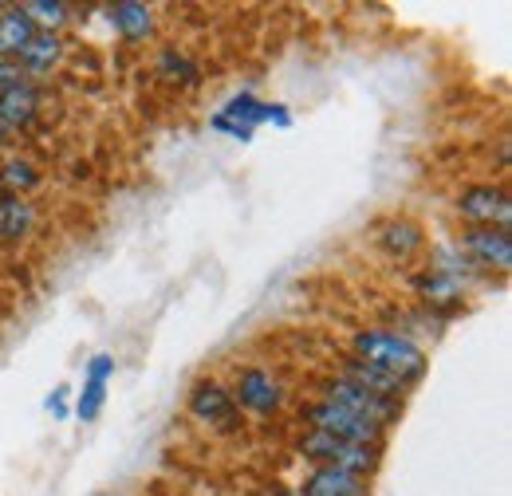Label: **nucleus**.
Segmentation results:
<instances>
[{"instance_id": "nucleus-1", "label": "nucleus", "mask_w": 512, "mask_h": 496, "mask_svg": "<svg viewBox=\"0 0 512 496\" xmlns=\"http://www.w3.org/2000/svg\"><path fill=\"white\" fill-rule=\"evenodd\" d=\"M351 359L383 371L398 386L422 382V374L430 367L422 343H414L410 335L390 331V327H359V331H351Z\"/></svg>"}, {"instance_id": "nucleus-2", "label": "nucleus", "mask_w": 512, "mask_h": 496, "mask_svg": "<svg viewBox=\"0 0 512 496\" xmlns=\"http://www.w3.org/2000/svg\"><path fill=\"white\" fill-rule=\"evenodd\" d=\"M296 453L312 465V469H343V473H355V477H367L379 469V457L383 449L375 445H351V441H335L327 434H316V430H304L300 441H296Z\"/></svg>"}, {"instance_id": "nucleus-3", "label": "nucleus", "mask_w": 512, "mask_h": 496, "mask_svg": "<svg viewBox=\"0 0 512 496\" xmlns=\"http://www.w3.org/2000/svg\"><path fill=\"white\" fill-rule=\"evenodd\" d=\"M304 422H308V430L335 437V441L383 449V437H386L383 426H375V422H367V418H359V414H351V410H343V406H335V402H323V398L308 402V406H304Z\"/></svg>"}, {"instance_id": "nucleus-4", "label": "nucleus", "mask_w": 512, "mask_h": 496, "mask_svg": "<svg viewBox=\"0 0 512 496\" xmlns=\"http://www.w3.org/2000/svg\"><path fill=\"white\" fill-rule=\"evenodd\" d=\"M320 398L343 406V410H351V414H359V418H367V422H375V426H383V430L402 414V402L398 398H383V394H375V390H367L359 382H347L343 374H331L323 382Z\"/></svg>"}, {"instance_id": "nucleus-5", "label": "nucleus", "mask_w": 512, "mask_h": 496, "mask_svg": "<svg viewBox=\"0 0 512 496\" xmlns=\"http://www.w3.org/2000/svg\"><path fill=\"white\" fill-rule=\"evenodd\" d=\"M453 209H457V217L465 221V229H485V225L509 229V221H512L509 189L493 186V182H473V186H465L457 193Z\"/></svg>"}, {"instance_id": "nucleus-6", "label": "nucleus", "mask_w": 512, "mask_h": 496, "mask_svg": "<svg viewBox=\"0 0 512 496\" xmlns=\"http://www.w3.org/2000/svg\"><path fill=\"white\" fill-rule=\"evenodd\" d=\"M186 410L201 426H213L221 434L241 430V410L233 402V390L221 378H197L190 386V394H186Z\"/></svg>"}, {"instance_id": "nucleus-7", "label": "nucleus", "mask_w": 512, "mask_h": 496, "mask_svg": "<svg viewBox=\"0 0 512 496\" xmlns=\"http://www.w3.org/2000/svg\"><path fill=\"white\" fill-rule=\"evenodd\" d=\"M229 390H233L237 410H245L253 418H276L284 410V402H288L284 382L268 371V367H241Z\"/></svg>"}, {"instance_id": "nucleus-8", "label": "nucleus", "mask_w": 512, "mask_h": 496, "mask_svg": "<svg viewBox=\"0 0 512 496\" xmlns=\"http://www.w3.org/2000/svg\"><path fill=\"white\" fill-rule=\"evenodd\" d=\"M457 248L465 252V260L473 264V268H481V272H509L512 268V233L509 229H493V225H485V229H465L461 233V241Z\"/></svg>"}, {"instance_id": "nucleus-9", "label": "nucleus", "mask_w": 512, "mask_h": 496, "mask_svg": "<svg viewBox=\"0 0 512 496\" xmlns=\"http://www.w3.org/2000/svg\"><path fill=\"white\" fill-rule=\"evenodd\" d=\"M44 115V87L36 79H16L8 91H0V119L4 126L16 134V130H32Z\"/></svg>"}, {"instance_id": "nucleus-10", "label": "nucleus", "mask_w": 512, "mask_h": 496, "mask_svg": "<svg viewBox=\"0 0 512 496\" xmlns=\"http://www.w3.org/2000/svg\"><path fill=\"white\" fill-rule=\"evenodd\" d=\"M111 374H115V355H111V351L91 355V363H87V371H83V390L75 394V410H71L79 422H95V418L103 414Z\"/></svg>"}, {"instance_id": "nucleus-11", "label": "nucleus", "mask_w": 512, "mask_h": 496, "mask_svg": "<svg viewBox=\"0 0 512 496\" xmlns=\"http://www.w3.org/2000/svg\"><path fill=\"white\" fill-rule=\"evenodd\" d=\"M375 245L383 248L390 260H414L426 248V229L414 217H386L375 225Z\"/></svg>"}, {"instance_id": "nucleus-12", "label": "nucleus", "mask_w": 512, "mask_h": 496, "mask_svg": "<svg viewBox=\"0 0 512 496\" xmlns=\"http://www.w3.org/2000/svg\"><path fill=\"white\" fill-rule=\"evenodd\" d=\"M410 288H414V296L426 304L430 311H453L465 304V288L446 276V272H438V268H422V272H414V280H410Z\"/></svg>"}, {"instance_id": "nucleus-13", "label": "nucleus", "mask_w": 512, "mask_h": 496, "mask_svg": "<svg viewBox=\"0 0 512 496\" xmlns=\"http://www.w3.org/2000/svg\"><path fill=\"white\" fill-rule=\"evenodd\" d=\"M67 56V44L60 32H36L32 40H28V48L16 56V67H20V75H28V79H44V75H52Z\"/></svg>"}, {"instance_id": "nucleus-14", "label": "nucleus", "mask_w": 512, "mask_h": 496, "mask_svg": "<svg viewBox=\"0 0 512 496\" xmlns=\"http://www.w3.org/2000/svg\"><path fill=\"white\" fill-rule=\"evenodd\" d=\"M292 496H371V485L343 469H308Z\"/></svg>"}, {"instance_id": "nucleus-15", "label": "nucleus", "mask_w": 512, "mask_h": 496, "mask_svg": "<svg viewBox=\"0 0 512 496\" xmlns=\"http://www.w3.org/2000/svg\"><path fill=\"white\" fill-rule=\"evenodd\" d=\"M107 24L115 28V36H123L127 44H146L158 28L154 20V8L150 4H138V0H123V4H111L107 8Z\"/></svg>"}, {"instance_id": "nucleus-16", "label": "nucleus", "mask_w": 512, "mask_h": 496, "mask_svg": "<svg viewBox=\"0 0 512 496\" xmlns=\"http://www.w3.org/2000/svg\"><path fill=\"white\" fill-rule=\"evenodd\" d=\"M36 229V205L32 197H16V193H0V241L4 245H20L28 241Z\"/></svg>"}, {"instance_id": "nucleus-17", "label": "nucleus", "mask_w": 512, "mask_h": 496, "mask_svg": "<svg viewBox=\"0 0 512 496\" xmlns=\"http://www.w3.org/2000/svg\"><path fill=\"white\" fill-rule=\"evenodd\" d=\"M32 36H36V24H32V16H28L24 4L0 8V56H4V60L16 63V56L28 48Z\"/></svg>"}, {"instance_id": "nucleus-18", "label": "nucleus", "mask_w": 512, "mask_h": 496, "mask_svg": "<svg viewBox=\"0 0 512 496\" xmlns=\"http://www.w3.org/2000/svg\"><path fill=\"white\" fill-rule=\"evenodd\" d=\"M0 186H4V193L32 197L44 186V170L28 154H8V158H0Z\"/></svg>"}, {"instance_id": "nucleus-19", "label": "nucleus", "mask_w": 512, "mask_h": 496, "mask_svg": "<svg viewBox=\"0 0 512 496\" xmlns=\"http://www.w3.org/2000/svg\"><path fill=\"white\" fill-rule=\"evenodd\" d=\"M154 71H158V79L162 83H174V87H197L201 83V67L186 56V52H178V48H158V56H154Z\"/></svg>"}, {"instance_id": "nucleus-20", "label": "nucleus", "mask_w": 512, "mask_h": 496, "mask_svg": "<svg viewBox=\"0 0 512 496\" xmlns=\"http://www.w3.org/2000/svg\"><path fill=\"white\" fill-rule=\"evenodd\" d=\"M217 115H221V119H229V123L256 130V126L268 123V103H264V99H256L253 91H237L233 99H225V107H221Z\"/></svg>"}, {"instance_id": "nucleus-21", "label": "nucleus", "mask_w": 512, "mask_h": 496, "mask_svg": "<svg viewBox=\"0 0 512 496\" xmlns=\"http://www.w3.org/2000/svg\"><path fill=\"white\" fill-rule=\"evenodd\" d=\"M339 374H343L347 382H359V386L383 394V398H398V402H402V394H406V386H398L394 378H386L383 371H375V367H367V363H359V359H343Z\"/></svg>"}, {"instance_id": "nucleus-22", "label": "nucleus", "mask_w": 512, "mask_h": 496, "mask_svg": "<svg viewBox=\"0 0 512 496\" xmlns=\"http://www.w3.org/2000/svg\"><path fill=\"white\" fill-rule=\"evenodd\" d=\"M24 8L32 16V24H36V32H60L64 36V28L71 24V8L64 0H32Z\"/></svg>"}, {"instance_id": "nucleus-23", "label": "nucleus", "mask_w": 512, "mask_h": 496, "mask_svg": "<svg viewBox=\"0 0 512 496\" xmlns=\"http://www.w3.org/2000/svg\"><path fill=\"white\" fill-rule=\"evenodd\" d=\"M44 406H48V414H52L56 422H67V418H71V386H56Z\"/></svg>"}, {"instance_id": "nucleus-24", "label": "nucleus", "mask_w": 512, "mask_h": 496, "mask_svg": "<svg viewBox=\"0 0 512 496\" xmlns=\"http://www.w3.org/2000/svg\"><path fill=\"white\" fill-rule=\"evenodd\" d=\"M292 111L284 107V103H268V123L264 126H276V130H292Z\"/></svg>"}, {"instance_id": "nucleus-25", "label": "nucleus", "mask_w": 512, "mask_h": 496, "mask_svg": "<svg viewBox=\"0 0 512 496\" xmlns=\"http://www.w3.org/2000/svg\"><path fill=\"white\" fill-rule=\"evenodd\" d=\"M16 79H24V75H20V67H16L12 60H4V56H0V91H8Z\"/></svg>"}, {"instance_id": "nucleus-26", "label": "nucleus", "mask_w": 512, "mask_h": 496, "mask_svg": "<svg viewBox=\"0 0 512 496\" xmlns=\"http://www.w3.org/2000/svg\"><path fill=\"white\" fill-rule=\"evenodd\" d=\"M4 146H12V130H8L4 119H0V150H4Z\"/></svg>"}, {"instance_id": "nucleus-27", "label": "nucleus", "mask_w": 512, "mask_h": 496, "mask_svg": "<svg viewBox=\"0 0 512 496\" xmlns=\"http://www.w3.org/2000/svg\"><path fill=\"white\" fill-rule=\"evenodd\" d=\"M260 496H292V493H284L280 485H268V489H264V493H260Z\"/></svg>"}, {"instance_id": "nucleus-28", "label": "nucleus", "mask_w": 512, "mask_h": 496, "mask_svg": "<svg viewBox=\"0 0 512 496\" xmlns=\"http://www.w3.org/2000/svg\"><path fill=\"white\" fill-rule=\"evenodd\" d=\"M0 193H4V186H0Z\"/></svg>"}]
</instances>
